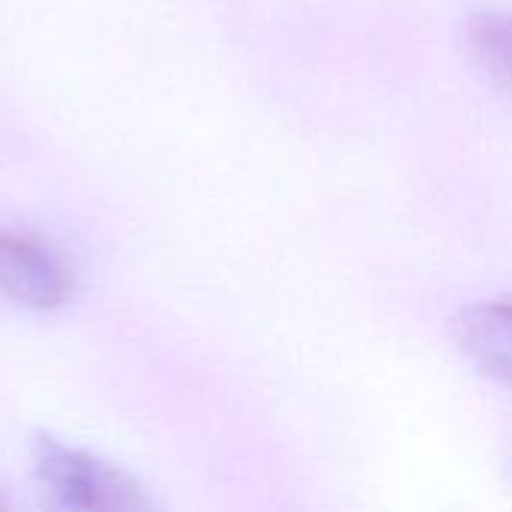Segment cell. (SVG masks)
Segmentation results:
<instances>
[{"instance_id": "obj_2", "label": "cell", "mask_w": 512, "mask_h": 512, "mask_svg": "<svg viewBox=\"0 0 512 512\" xmlns=\"http://www.w3.org/2000/svg\"><path fill=\"white\" fill-rule=\"evenodd\" d=\"M72 291V267L48 240L27 231H0V300L48 312L69 303Z\"/></svg>"}, {"instance_id": "obj_4", "label": "cell", "mask_w": 512, "mask_h": 512, "mask_svg": "<svg viewBox=\"0 0 512 512\" xmlns=\"http://www.w3.org/2000/svg\"><path fill=\"white\" fill-rule=\"evenodd\" d=\"M465 51L477 72L501 93L512 96V9L486 6L465 21Z\"/></svg>"}, {"instance_id": "obj_5", "label": "cell", "mask_w": 512, "mask_h": 512, "mask_svg": "<svg viewBox=\"0 0 512 512\" xmlns=\"http://www.w3.org/2000/svg\"><path fill=\"white\" fill-rule=\"evenodd\" d=\"M0 512H12V501H9V492L0 486Z\"/></svg>"}, {"instance_id": "obj_3", "label": "cell", "mask_w": 512, "mask_h": 512, "mask_svg": "<svg viewBox=\"0 0 512 512\" xmlns=\"http://www.w3.org/2000/svg\"><path fill=\"white\" fill-rule=\"evenodd\" d=\"M459 351L489 378L512 384V300H483L459 312Z\"/></svg>"}, {"instance_id": "obj_1", "label": "cell", "mask_w": 512, "mask_h": 512, "mask_svg": "<svg viewBox=\"0 0 512 512\" xmlns=\"http://www.w3.org/2000/svg\"><path fill=\"white\" fill-rule=\"evenodd\" d=\"M33 468L63 512H162L126 471L63 441L39 438Z\"/></svg>"}]
</instances>
